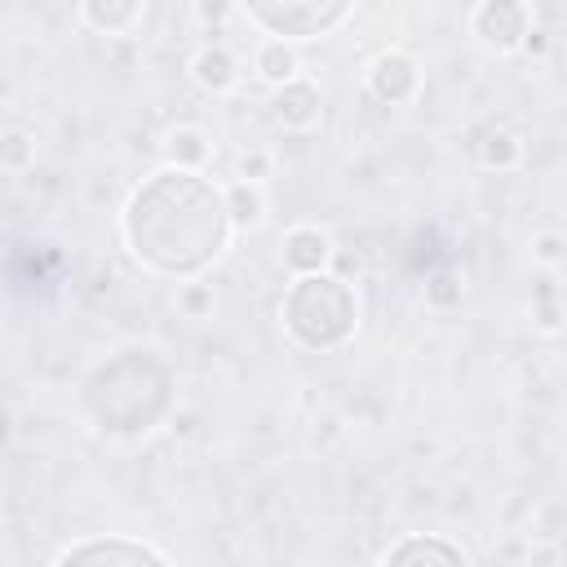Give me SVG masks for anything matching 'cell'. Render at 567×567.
Instances as JSON below:
<instances>
[{
  "mask_svg": "<svg viewBox=\"0 0 567 567\" xmlns=\"http://www.w3.org/2000/svg\"><path fill=\"white\" fill-rule=\"evenodd\" d=\"M120 230L128 252L164 275V279H195L230 248V217L221 190L204 173L159 168L142 186H133Z\"/></svg>",
  "mask_w": 567,
  "mask_h": 567,
  "instance_id": "cell-1",
  "label": "cell"
},
{
  "mask_svg": "<svg viewBox=\"0 0 567 567\" xmlns=\"http://www.w3.org/2000/svg\"><path fill=\"white\" fill-rule=\"evenodd\" d=\"M173 368L151 346H128L102 359L84 381V412L102 434L137 439L173 408Z\"/></svg>",
  "mask_w": 567,
  "mask_h": 567,
  "instance_id": "cell-2",
  "label": "cell"
},
{
  "mask_svg": "<svg viewBox=\"0 0 567 567\" xmlns=\"http://www.w3.org/2000/svg\"><path fill=\"white\" fill-rule=\"evenodd\" d=\"M279 319L306 350H337L359 328V297L341 275H301L288 284Z\"/></svg>",
  "mask_w": 567,
  "mask_h": 567,
  "instance_id": "cell-3",
  "label": "cell"
},
{
  "mask_svg": "<svg viewBox=\"0 0 567 567\" xmlns=\"http://www.w3.org/2000/svg\"><path fill=\"white\" fill-rule=\"evenodd\" d=\"M244 13L266 27L275 40H315V35H328L332 27H341L354 4L350 0H248Z\"/></svg>",
  "mask_w": 567,
  "mask_h": 567,
  "instance_id": "cell-4",
  "label": "cell"
},
{
  "mask_svg": "<svg viewBox=\"0 0 567 567\" xmlns=\"http://www.w3.org/2000/svg\"><path fill=\"white\" fill-rule=\"evenodd\" d=\"M53 567H168V558L128 536H93V540H75L71 549H62Z\"/></svg>",
  "mask_w": 567,
  "mask_h": 567,
  "instance_id": "cell-5",
  "label": "cell"
},
{
  "mask_svg": "<svg viewBox=\"0 0 567 567\" xmlns=\"http://www.w3.org/2000/svg\"><path fill=\"white\" fill-rule=\"evenodd\" d=\"M470 31H474L478 44L492 49V53L523 49V40H527V9H523L518 0H483V4L470 13Z\"/></svg>",
  "mask_w": 567,
  "mask_h": 567,
  "instance_id": "cell-6",
  "label": "cell"
},
{
  "mask_svg": "<svg viewBox=\"0 0 567 567\" xmlns=\"http://www.w3.org/2000/svg\"><path fill=\"white\" fill-rule=\"evenodd\" d=\"M368 93L385 106H408L416 93H421V66L412 53L403 49H385L372 58L368 66Z\"/></svg>",
  "mask_w": 567,
  "mask_h": 567,
  "instance_id": "cell-7",
  "label": "cell"
},
{
  "mask_svg": "<svg viewBox=\"0 0 567 567\" xmlns=\"http://www.w3.org/2000/svg\"><path fill=\"white\" fill-rule=\"evenodd\" d=\"M381 567H470V558L447 536L416 532V536H403L399 545H390V554L381 558Z\"/></svg>",
  "mask_w": 567,
  "mask_h": 567,
  "instance_id": "cell-8",
  "label": "cell"
},
{
  "mask_svg": "<svg viewBox=\"0 0 567 567\" xmlns=\"http://www.w3.org/2000/svg\"><path fill=\"white\" fill-rule=\"evenodd\" d=\"M270 111H275V120H279L284 128L306 133V128H315V124H319L323 102H319V89H315L310 80H288V84H279V93H275Z\"/></svg>",
  "mask_w": 567,
  "mask_h": 567,
  "instance_id": "cell-9",
  "label": "cell"
},
{
  "mask_svg": "<svg viewBox=\"0 0 567 567\" xmlns=\"http://www.w3.org/2000/svg\"><path fill=\"white\" fill-rule=\"evenodd\" d=\"M328 261H332V239H328V230H319V226H292V230L284 235V266L297 270V279H301V275H323Z\"/></svg>",
  "mask_w": 567,
  "mask_h": 567,
  "instance_id": "cell-10",
  "label": "cell"
},
{
  "mask_svg": "<svg viewBox=\"0 0 567 567\" xmlns=\"http://www.w3.org/2000/svg\"><path fill=\"white\" fill-rule=\"evenodd\" d=\"M190 75H195V84L208 89V93H230V89L239 84V62H235V53H230L226 44H204V49L190 58Z\"/></svg>",
  "mask_w": 567,
  "mask_h": 567,
  "instance_id": "cell-11",
  "label": "cell"
},
{
  "mask_svg": "<svg viewBox=\"0 0 567 567\" xmlns=\"http://www.w3.org/2000/svg\"><path fill=\"white\" fill-rule=\"evenodd\" d=\"M164 155H168V168H186V173H199V168L208 164L213 146H208V133H204V128H190V124H182V128H173V133L164 137Z\"/></svg>",
  "mask_w": 567,
  "mask_h": 567,
  "instance_id": "cell-12",
  "label": "cell"
},
{
  "mask_svg": "<svg viewBox=\"0 0 567 567\" xmlns=\"http://www.w3.org/2000/svg\"><path fill=\"white\" fill-rule=\"evenodd\" d=\"M80 18L97 35H124L142 18V4H133V0H89V4H80Z\"/></svg>",
  "mask_w": 567,
  "mask_h": 567,
  "instance_id": "cell-13",
  "label": "cell"
},
{
  "mask_svg": "<svg viewBox=\"0 0 567 567\" xmlns=\"http://www.w3.org/2000/svg\"><path fill=\"white\" fill-rule=\"evenodd\" d=\"M221 204H226V217H230V226H257L261 217H266V199H261V186H252V182H230L226 190H221Z\"/></svg>",
  "mask_w": 567,
  "mask_h": 567,
  "instance_id": "cell-14",
  "label": "cell"
},
{
  "mask_svg": "<svg viewBox=\"0 0 567 567\" xmlns=\"http://www.w3.org/2000/svg\"><path fill=\"white\" fill-rule=\"evenodd\" d=\"M252 66H257V75H261L266 84H288V80H297V49L284 44V40H266V44L257 49Z\"/></svg>",
  "mask_w": 567,
  "mask_h": 567,
  "instance_id": "cell-15",
  "label": "cell"
},
{
  "mask_svg": "<svg viewBox=\"0 0 567 567\" xmlns=\"http://www.w3.org/2000/svg\"><path fill=\"white\" fill-rule=\"evenodd\" d=\"M518 155H523L518 137H514V133H505V128H487V133L474 142V159H478L483 168H496V173L514 168V164H518Z\"/></svg>",
  "mask_w": 567,
  "mask_h": 567,
  "instance_id": "cell-16",
  "label": "cell"
},
{
  "mask_svg": "<svg viewBox=\"0 0 567 567\" xmlns=\"http://www.w3.org/2000/svg\"><path fill=\"white\" fill-rule=\"evenodd\" d=\"M31 159H35V137L22 133V128H4V133H0V168L27 173Z\"/></svg>",
  "mask_w": 567,
  "mask_h": 567,
  "instance_id": "cell-17",
  "label": "cell"
},
{
  "mask_svg": "<svg viewBox=\"0 0 567 567\" xmlns=\"http://www.w3.org/2000/svg\"><path fill=\"white\" fill-rule=\"evenodd\" d=\"M425 301L439 306V310H452V306H461V284H456L452 275H434V279L425 284Z\"/></svg>",
  "mask_w": 567,
  "mask_h": 567,
  "instance_id": "cell-18",
  "label": "cell"
},
{
  "mask_svg": "<svg viewBox=\"0 0 567 567\" xmlns=\"http://www.w3.org/2000/svg\"><path fill=\"white\" fill-rule=\"evenodd\" d=\"M177 301H182V310H186L190 319H199V315L213 310V288H208V284H182Z\"/></svg>",
  "mask_w": 567,
  "mask_h": 567,
  "instance_id": "cell-19",
  "label": "cell"
},
{
  "mask_svg": "<svg viewBox=\"0 0 567 567\" xmlns=\"http://www.w3.org/2000/svg\"><path fill=\"white\" fill-rule=\"evenodd\" d=\"M270 173V155L266 151H248V155H239V182H261Z\"/></svg>",
  "mask_w": 567,
  "mask_h": 567,
  "instance_id": "cell-20",
  "label": "cell"
},
{
  "mask_svg": "<svg viewBox=\"0 0 567 567\" xmlns=\"http://www.w3.org/2000/svg\"><path fill=\"white\" fill-rule=\"evenodd\" d=\"M532 248H536V261L558 266V257H563V235H558V230H549V235H540Z\"/></svg>",
  "mask_w": 567,
  "mask_h": 567,
  "instance_id": "cell-21",
  "label": "cell"
},
{
  "mask_svg": "<svg viewBox=\"0 0 567 567\" xmlns=\"http://www.w3.org/2000/svg\"><path fill=\"white\" fill-rule=\"evenodd\" d=\"M536 323H540L545 332H558V301H554V292L540 297V306H536Z\"/></svg>",
  "mask_w": 567,
  "mask_h": 567,
  "instance_id": "cell-22",
  "label": "cell"
},
{
  "mask_svg": "<svg viewBox=\"0 0 567 567\" xmlns=\"http://www.w3.org/2000/svg\"><path fill=\"white\" fill-rule=\"evenodd\" d=\"M195 13H199V18H221V13H230V9H226V4H199Z\"/></svg>",
  "mask_w": 567,
  "mask_h": 567,
  "instance_id": "cell-23",
  "label": "cell"
},
{
  "mask_svg": "<svg viewBox=\"0 0 567 567\" xmlns=\"http://www.w3.org/2000/svg\"><path fill=\"white\" fill-rule=\"evenodd\" d=\"M9 93H13V84H9V75H0V102H4Z\"/></svg>",
  "mask_w": 567,
  "mask_h": 567,
  "instance_id": "cell-24",
  "label": "cell"
}]
</instances>
